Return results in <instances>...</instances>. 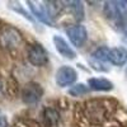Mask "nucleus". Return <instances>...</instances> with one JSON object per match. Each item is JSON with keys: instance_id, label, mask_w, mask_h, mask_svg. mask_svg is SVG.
Here are the masks:
<instances>
[{"instance_id": "f257e3e1", "label": "nucleus", "mask_w": 127, "mask_h": 127, "mask_svg": "<svg viewBox=\"0 0 127 127\" xmlns=\"http://www.w3.org/2000/svg\"><path fill=\"white\" fill-rule=\"evenodd\" d=\"M113 105L107 99H90L79 109V114L90 126H100L105 123L113 113Z\"/></svg>"}, {"instance_id": "f03ea898", "label": "nucleus", "mask_w": 127, "mask_h": 127, "mask_svg": "<svg viewBox=\"0 0 127 127\" xmlns=\"http://www.w3.org/2000/svg\"><path fill=\"white\" fill-rule=\"evenodd\" d=\"M23 41L22 33L14 27L4 26L0 31V46L5 50H14L17 48Z\"/></svg>"}, {"instance_id": "7ed1b4c3", "label": "nucleus", "mask_w": 127, "mask_h": 127, "mask_svg": "<svg viewBox=\"0 0 127 127\" xmlns=\"http://www.w3.org/2000/svg\"><path fill=\"white\" fill-rule=\"evenodd\" d=\"M43 97V88L36 81H29L22 89V100L26 104L38 103Z\"/></svg>"}, {"instance_id": "20e7f679", "label": "nucleus", "mask_w": 127, "mask_h": 127, "mask_svg": "<svg viewBox=\"0 0 127 127\" xmlns=\"http://www.w3.org/2000/svg\"><path fill=\"white\" fill-rule=\"evenodd\" d=\"M27 59L33 66L41 67V66H45L48 62V54L42 45L33 43L29 46L27 51Z\"/></svg>"}, {"instance_id": "39448f33", "label": "nucleus", "mask_w": 127, "mask_h": 127, "mask_svg": "<svg viewBox=\"0 0 127 127\" xmlns=\"http://www.w3.org/2000/svg\"><path fill=\"white\" fill-rule=\"evenodd\" d=\"M78 79V72L76 70L71 66H61L55 75V81L60 88H66L69 85H72Z\"/></svg>"}, {"instance_id": "423d86ee", "label": "nucleus", "mask_w": 127, "mask_h": 127, "mask_svg": "<svg viewBox=\"0 0 127 127\" xmlns=\"http://www.w3.org/2000/svg\"><path fill=\"white\" fill-rule=\"evenodd\" d=\"M66 34L70 39V42L75 47H81L88 39V31L81 24H75L67 28Z\"/></svg>"}, {"instance_id": "0eeeda50", "label": "nucleus", "mask_w": 127, "mask_h": 127, "mask_svg": "<svg viewBox=\"0 0 127 127\" xmlns=\"http://www.w3.org/2000/svg\"><path fill=\"white\" fill-rule=\"evenodd\" d=\"M32 14L34 15V18H37L39 22L45 23L47 26L52 24V18L48 14V10L45 5V3H38V1H27Z\"/></svg>"}, {"instance_id": "6e6552de", "label": "nucleus", "mask_w": 127, "mask_h": 127, "mask_svg": "<svg viewBox=\"0 0 127 127\" xmlns=\"http://www.w3.org/2000/svg\"><path fill=\"white\" fill-rule=\"evenodd\" d=\"M52 42H54V45H55L56 51L59 52L62 57L69 59V60L75 59V56H76L75 51L72 50V47H71L61 36H54V38H52Z\"/></svg>"}, {"instance_id": "1a4fd4ad", "label": "nucleus", "mask_w": 127, "mask_h": 127, "mask_svg": "<svg viewBox=\"0 0 127 127\" xmlns=\"http://www.w3.org/2000/svg\"><path fill=\"white\" fill-rule=\"evenodd\" d=\"M42 121L46 127H56L60 122V113L56 108H45L42 111Z\"/></svg>"}, {"instance_id": "9d476101", "label": "nucleus", "mask_w": 127, "mask_h": 127, "mask_svg": "<svg viewBox=\"0 0 127 127\" xmlns=\"http://www.w3.org/2000/svg\"><path fill=\"white\" fill-rule=\"evenodd\" d=\"M88 87L95 92H109L113 89V83L104 78H92L88 81Z\"/></svg>"}, {"instance_id": "9b49d317", "label": "nucleus", "mask_w": 127, "mask_h": 127, "mask_svg": "<svg viewBox=\"0 0 127 127\" xmlns=\"http://www.w3.org/2000/svg\"><path fill=\"white\" fill-rule=\"evenodd\" d=\"M127 61V51L122 47L111 48L109 51V62L113 65L121 66Z\"/></svg>"}, {"instance_id": "f8f14e48", "label": "nucleus", "mask_w": 127, "mask_h": 127, "mask_svg": "<svg viewBox=\"0 0 127 127\" xmlns=\"http://www.w3.org/2000/svg\"><path fill=\"white\" fill-rule=\"evenodd\" d=\"M67 8L71 10L72 15L75 17L76 20H83L84 19V5L81 1H67Z\"/></svg>"}, {"instance_id": "ddd939ff", "label": "nucleus", "mask_w": 127, "mask_h": 127, "mask_svg": "<svg viewBox=\"0 0 127 127\" xmlns=\"http://www.w3.org/2000/svg\"><path fill=\"white\" fill-rule=\"evenodd\" d=\"M109 51L111 50L108 47H99L92 54V60L102 62V64L107 62L109 61Z\"/></svg>"}, {"instance_id": "4468645a", "label": "nucleus", "mask_w": 127, "mask_h": 127, "mask_svg": "<svg viewBox=\"0 0 127 127\" xmlns=\"http://www.w3.org/2000/svg\"><path fill=\"white\" fill-rule=\"evenodd\" d=\"M104 15L108 19H120V18H122L118 13L114 1H105L104 3Z\"/></svg>"}, {"instance_id": "2eb2a0df", "label": "nucleus", "mask_w": 127, "mask_h": 127, "mask_svg": "<svg viewBox=\"0 0 127 127\" xmlns=\"http://www.w3.org/2000/svg\"><path fill=\"white\" fill-rule=\"evenodd\" d=\"M89 92V87H87L85 84H75L69 89V94L72 95V97H79V95H84Z\"/></svg>"}, {"instance_id": "dca6fc26", "label": "nucleus", "mask_w": 127, "mask_h": 127, "mask_svg": "<svg viewBox=\"0 0 127 127\" xmlns=\"http://www.w3.org/2000/svg\"><path fill=\"white\" fill-rule=\"evenodd\" d=\"M9 8H10V9H13L14 12H17V13H19V14H22L24 18H27V19H29V20H33V19H32V17L26 12V10L23 9V6L20 5L19 3H10Z\"/></svg>"}, {"instance_id": "f3484780", "label": "nucleus", "mask_w": 127, "mask_h": 127, "mask_svg": "<svg viewBox=\"0 0 127 127\" xmlns=\"http://www.w3.org/2000/svg\"><path fill=\"white\" fill-rule=\"evenodd\" d=\"M116 6H117V10L121 17L127 15V0H122V1H114Z\"/></svg>"}, {"instance_id": "a211bd4d", "label": "nucleus", "mask_w": 127, "mask_h": 127, "mask_svg": "<svg viewBox=\"0 0 127 127\" xmlns=\"http://www.w3.org/2000/svg\"><path fill=\"white\" fill-rule=\"evenodd\" d=\"M0 127H8V120L5 116H0Z\"/></svg>"}, {"instance_id": "6ab92c4d", "label": "nucleus", "mask_w": 127, "mask_h": 127, "mask_svg": "<svg viewBox=\"0 0 127 127\" xmlns=\"http://www.w3.org/2000/svg\"><path fill=\"white\" fill-rule=\"evenodd\" d=\"M3 28H4V27H3V26H1V20H0V31H1V29H3Z\"/></svg>"}, {"instance_id": "aec40b11", "label": "nucleus", "mask_w": 127, "mask_h": 127, "mask_svg": "<svg viewBox=\"0 0 127 127\" xmlns=\"http://www.w3.org/2000/svg\"><path fill=\"white\" fill-rule=\"evenodd\" d=\"M125 32H126V36H127V27H126V29H125Z\"/></svg>"}, {"instance_id": "412c9836", "label": "nucleus", "mask_w": 127, "mask_h": 127, "mask_svg": "<svg viewBox=\"0 0 127 127\" xmlns=\"http://www.w3.org/2000/svg\"><path fill=\"white\" fill-rule=\"evenodd\" d=\"M0 92H1V85H0Z\"/></svg>"}, {"instance_id": "4be33fe9", "label": "nucleus", "mask_w": 127, "mask_h": 127, "mask_svg": "<svg viewBox=\"0 0 127 127\" xmlns=\"http://www.w3.org/2000/svg\"><path fill=\"white\" fill-rule=\"evenodd\" d=\"M126 75H127V69H126Z\"/></svg>"}]
</instances>
